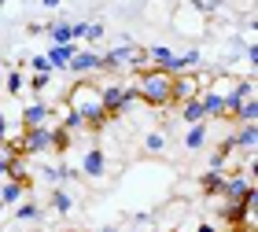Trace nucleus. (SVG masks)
Returning a JSON list of instances; mask_svg holds the SVG:
<instances>
[{
	"instance_id": "obj_17",
	"label": "nucleus",
	"mask_w": 258,
	"mask_h": 232,
	"mask_svg": "<svg viewBox=\"0 0 258 232\" xmlns=\"http://www.w3.org/2000/svg\"><path fill=\"white\" fill-rule=\"evenodd\" d=\"M229 118H232V122H240V125H243V122H254V118H258V100H247V103H240V107L232 111Z\"/></svg>"
},
{
	"instance_id": "obj_30",
	"label": "nucleus",
	"mask_w": 258,
	"mask_h": 232,
	"mask_svg": "<svg viewBox=\"0 0 258 232\" xmlns=\"http://www.w3.org/2000/svg\"><path fill=\"white\" fill-rule=\"evenodd\" d=\"M0 4H4V0H0Z\"/></svg>"
},
{
	"instance_id": "obj_6",
	"label": "nucleus",
	"mask_w": 258,
	"mask_h": 232,
	"mask_svg": "<svg viewBox=\"0 0 258 232\" xmlns=\"http://www.w3.org/2000/svg\"><path fill=\"white\" fill-rule=\"evenodd\" d=\"M67 70H74V74H92V70H100V52H92V48H81V44H78V52L70 55Z\"/></svg>"
},
{
	"instance_id": "obj_14",
	"label": "nucleus",
	"mask_w": 258,
	"mask_h": 232,
	"mask_svg": "<svg viewBox=\"0 0 258 232\" xmlns=\"http://www.w3.org/2000/svg\"><path fill=\"white\" fill-rule=\"evenodd\" d=\"M221 181H225L221 170H207L203 177H199V192L203 195H221Z\"/></svg>"
},
{
	"instance_id": "obj_26",
	"label": "nucleus",
	"mask_w": 258,
	"mask_h": 232,
	"mask_svg": "<svg viewBox=\"0 0 258 232\" xmlns=\"http://www.w3.org/2000/svg\"><path fill=\"white\" fill-rule=\"evenodd\" d=\"M100 232H118V225H103Z\"/></svg>"
},
{
	"instance_id": "obj_2",
	"label": "nucleus",
	"mask_w": 258,
	"mask_h": 232,
	"mask_svg": "<svg viewBox=\"0 0 258 232\" xmlns=\"http://www.w3.org/2000/svg\"><path fill=\"white\" fill-rule=\"evenodd\" d=\"M67 107L81 118L85 129H100L107 122V111H103V92L96 81H78L74 89L67 92Z\"/></svg>"
},
{
	"instance_id": "obj_25",
	"label": "nucleus",
	"mask_w": 258,
	"mask_h": 232,
	"mask_svg": "<svg viewBox=\"0 0 258 232\" xmlns=\"http://www.w3.org/2000/svg\"><path fill=\"white\" fill-rule=\"evenodd\" d=\"M0 140H8V118H4V111H0Z\"/></svg>"
},
{
	"instance_id": "obj_5",
	"label": "nucleus",
	"mask_w": 258,
	"mask_h": 232,
	"mask_svg": "<svg viewBox=\"0 0 258 232\" xmlns=\"http://www.w3.org/2000/svg\"><path fill=\"white\" fill-rule=\"evenodd\" d=\"M207 78H210V74H196V70L173 74V103H184V100L199 96V92H203V85H207Z\"/></svg>"
},
{
	"instance_id": "obj_7",
	"label": "nucleus",
	"mask_w": 258,
	"mask_h": 232,
	"mask_svg": "<svg viewBox=\"0 0 258 232\" xmlns=\"http://www.w3.org/2000/svg\"><path fill=\"white\" fill-rule=\"evenodd\" d=\"M103 170H107V155H103L100 147H89V151L81 155L78 173H81V177H103Z\"/></svg>"
},
{
	"instance_id": "obj_16",
	"label": "nucleus",
	"mask_w": 258,
	"mask_h": 232,
	"mask_svg": "<svg viewBox=\"0 0 258 232\" xmlns=\"http://www.w3.org/2000/svg\"><path fill=\"white\" fill-rule=\"evenodd\" d=\"M70 206H74L70 192L63 188V184H55V188H52V210H55V214H70Z\"/></svg>"
},
{
	"instance_id": "obj_27",
	"label": "nucleus",
	"mask_w": 258,
	"mask_h": 232,
	"mask_svg": "<svg viewBox=\"0 0 258 232\" xmlns=\"http://www.w3.org/2000/svg\"><path fill=\"white\" fill-rule=\"evenodd\" d=\"M44 8H59V0H44Z\"/></svg>"
},
{
	"instance_id": "obj_4",
	"label": "nucleus",
	"mask_w": 258,
	"mask_h": 232,
	"mask_svg": "<svg viewBox=\"0 0 258 232\" xmlns=\"http://www.w3.org/2000/svg\"><path fill=\"white\" fill-rule=\"evenodd\" d=\"M41 125H59V111L44 100H33L22 107V129H41Z\"/></svg>"
},
{
	"instance_id": "obj_21",
	"label": "nucleus",
	"mask_w": 258,
	"mask_h": 232,
	"mask_svg": "<svg viewBox=\"0 0 258 232\" xmlns=\"http://www.w3.org/2000/svg\"><path fill=\"white\" fill-rule=\"evenodd\" d=\"M103 37V26H100V22H85V33H81V41H100Z\"/></svg>"
},
{
	"instance_id": "obj_18",
	"label": "nucleus",
	"mask_w": 258,
	"mask_h": 232,
	"mask_svg": "<svg viewBox=\"0 0 258 232\" xmlns=\"http://www.w3.org/2000/svg\"><path fill=\"white\" fill-rule=\"evenodd\" d=\"M15 217H19V221H41V206L30 203V199H22V203H15Z\"/></svg>"
},
{
	"instance_id": "obj_10",
	"label": "nucleus",
	"mask_w": 258,
	"mask_h": 232,
	"mask_svg": "<svg viewBox=\"0 0 258 232\" xmlns=\"http://www.w3.org/2000/svg\"><path fill=\"white\" fill-rule=\"evenodd\" d=\"M232 144L243 147V151H254V144H258V125L254 122H243L236 133H232Z\"/></svg>"
},
{
	"instance_id": "obj_22",
	"label": "nucleus",
	"mask_w": 258,
	"mask_h": 232,
	"mask_svg": "<svg viewBox=\"0 0 258 232\" xmlns=\"http://www.w3.org/2000/svg\"><path fill=\"white\" fill-rule=\"evenodd\" d=\"M30 66H33V74H55V70H52V63L44 59V55H33Z\"/></svg>"
},
{
	"instance_id": "obj_3",
	"label": "nucleus",
	"mask_w": 258,
	"mask_h": 232,
	"mask_svg": "<svg viewBox=\"0 0 258 232\" xmlns=\"http://www.w3.org/2000/svg\"><path fill=\"white\" fill-rule=\"evenodd\" d=\"M103 92V111L107 118H118L122 111H129L137 103V92H133V81H114V85H100Z\"/></svg>"
},
{
	"instance_id": "obj_9",
	"label": "nucleus",
	"mask_w": 258,
	"mask_h": 232,
	"mask_svg": "<svg viewBox=\"0 0 258 232\" xmlns=\"http://www.w3.org/2000/svg\"><path fill=\"white\" fill-rule=\"evenodd\" d=\"M26 199V184L22 181H0V206H15Z\"/></svg>"
},
{
	"instance_id": "obj_29",
	"label": "nucleus",
	"mask_w": 258,
	"mask_h": 232,
	"mask_svg": "<svg viewBox=\"0 0 258 232\" xmlns=\"http://www.w3.org/2000/svg\"><path fill=\"white\" fill-rule=\"evenodd\" d=\"M221 232H236V228H221Z\"/></svg>"
},
{
	"instance_id": "obj_8",
	"label": "nucleus",
	"mask_w": 258,
	"mask_h": 232,
	"mask_svg": "<svg viewBox=\"0 0 258 232\" xmlns=\"http://www.w3.org/2000/svg\"><path fill=\"white\" fill-rule=\"evenodd\" d=\"M78 52V41H67V44H52L48 52H44V59L52 63V70H67V63H70V55Z\"/></svg>"
},
{
	"instance_id": "obj_11",
	"label": "nucleus",
	"mask_w": 258,
	"mask_h": 232,
	"mask_svg": "<svg viewBox=\"0 0 258 232\" xmlns=\"http://www.w3.org/2000/svg\"><path fill=\"white\" fill-rule=\"evenodd\" d=\"M44 33L52 37V44H67V41H74V30H70V19H52L48 26H44Z\"/></svg>"
},
{
	"instance_id": "obj_20",
	"label": "nucleus",
	"mask_w": 258,
	"mask_h": 232,
	"mask_svg": "<svg viewBox=\"0 0 258 232\" xmlns=\"http://www.w3.org/2000/svg\"><path fill=\"white\" fill-rule=\"evenodd\" d=\"M162 147H166V133H162V129H155V133H148V136H144V151L159 155Z\"/></svg>"
},
{
	"instance_id": "obj_12",
	"label": "nucleus",
	"mask_w": 258,
	"mask_h": 232,
	"mask_svg": "<svg viewBox=\"0 0 258 232\" xmlns=\"http://www.w3.org/2000/svg\"><path fill=\"white\" fill-rule=\"evenodd\" d=\"M177 107H181V118L188 122V125H196V122H210V118H207V111H203V103H199V96L177 103Z\"/></svg>"
},
{
	"instance_id": "obj_24",
	"label": "nucleus",
	"mask_w": 258,
	"mask_h": 232,
	"mask_svg": "<svg viewBox=\"0 0 258 232\" xmlns=\"http://www.w3.org/2000/svg\"><path fill=\"white\" fill-rule=\"evenodd\" d=\"M243 55H247V63L254 66V63H258V44H254V41H247V44H243Z\"/></svg>"
},
{
	"instance_id": "obj_13",
	"label": "nucleus",
	"mask_w": 258,
	"mask_h": 232,
	"mask_svg": "<svg viewBox=\"0 0 258 232\" xmlns=\"http://www.w3.org/2000/svg\"><path fill=\"white\" fill-rule=\"evenodd\" d=\"M70 177H81L78 170H70L67 162H55V166H44V181H52V184H67Z\"/></svg>"
},
{
	"instance_id": "obj_28",
	"label": "nucleus",
	"mask_w": 258,
	"mask_h": 232,
	"mask_svg": "<svg viewBox=\"0 0 258 232\" xmlns=\"http://www.w3.org/2000/svg\"><path fill=\"white\" fill-rule=\"evenodd\" d=\"M70 232H85V228H70Z\"/></svg>"
},
{
	"instance_id": "obj_23",
	"label": "nucleus",
	"mask_w": 258,
	"mask_h": 232,
	"mask_svg": "<svg viewBox=\"0 0 258 232\" xmlns=\"http://www.w3.org/2000/svg\"><path fill=\"white\" fill-rule=\"evenodd\" d=\"M48 85H52V74H33L30 78V89L33 92H41V89H48Z\"/></svg>"
},
{
	"instance_id": "obj_19",
	"label": "nucleus",
	"mask_w": 258,
	"mask_h": 232,
	"mask_svg": "<svg viewBox=\"0 0 258 232\" xmlns=\"http://www.w3.org/2000/svg\"><path fill=\"white\" fill-rule=\"evenodd\" d=\"M4 89L11 92V96H22V89H26V74H22V70H8Z\"/></svg>"
},
{
	"instance_id": "obj_1",
	"label": "nucleus",
	"mask_w": 258,
	"mask_h": 232,
	"mask_svg": "<svg viewBox=\"0 0 258 232\" xmlns=\"http://www.w3.org/2000/svg\"><path fill=\"white\" fill-rule=\"evenodd\" d=\"M133 92L148 107L162 111L173 103V74L159 70V66H140V70H133Z\"/></svg>"
},
{
	"instance_id": "obj_15",
	"label": "nucleus",
	"mask_w": 258,
	"mask_h": 232,
	"mask_svg": "<svg viewBox=\"0 0 258 232\" xmlns=\"http://www.w3.org/2000/svg\"><path fill=\"white\" fill-rule=\"evenodd\" d=\"M203 144H207V122L188 125V133H184V147H188V151H199Z\"/></svg>"
}]
</instances>
